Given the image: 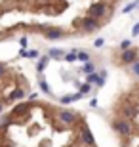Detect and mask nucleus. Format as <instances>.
I'll return each mask as SVG.
<instances>
[{
    "mask_svg": "<svg viewBox=\"0 0 139 147\" xmlns=\"http://www.w3.org/2000/svg\"><path fill=\"white\" fill-rule=\"evenodd\" d=\"M124 0H0V40L38 33L46 40L91 34Z\"/></svg>",
    "mask_w": 139,
    "mask_h": 147,
    "instance_id": "f257e3e1",
    "label": "nucleus"
},
{
    "mask_svg": "<svg viewBox=\"0 0 139 147\" xmlns=\"http://www.w3.org/2000/svg\"><path fill=\"white\" fill-rule=\"evenodd\" d=\"M25 96L27 92L21 84V78L11 69L4 75H0V117L4 115V109L8 105H11L13 101H21Z\"/></svg>",
    "mask_w": 139,
    "mask_h": 147,
    "instance_id": "f03ea898",
    "label": "nucleus"
},
{
    "mask_svg": "<svg viewBox=\"0 0 139 147\" xmlns=\"http://www.w3.org/2000/svg\"><path fill=\"white\" fill-rule=\"evenodd\" d=\"M122 61L124 63H132V61H135V50H126L122 55Z\"/></svg>",
    "mask_w": 139,
    "mask_h": 147,
    "instance_id": "7ed1b4c3",
    "label": "nucleus"
},
{
    "mask_svg": "<svg viewBox=\"0 0 139 147\" xmlns=\"http://www.w3.org/2000/svg\"><path fill=\"white\" fill-rule=\"evenodd\" d=\"M134 73H135V76H139V63L134 65Z\"/></svg>",
    "mask_w": 139,
    "mask_h": 147,
    "instance_id": "20e7f679",
    "label": "nucleus"
}]
</instances>
